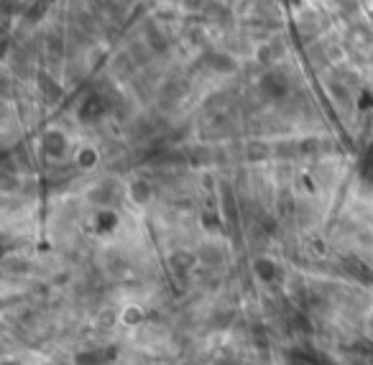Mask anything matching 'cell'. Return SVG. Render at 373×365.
<instances>
[{
    "label": "cell",
    "instance_id": "8992f818",
    "mask_svg": "<svg viewBox=\"0 0 373 365\" xmlns=\"http://www.w3.org/2000/svg\"><path fill=\"white\" fill-rule=\"evenodd\" d=\"M210 67L215 72H220V74H230V72L238 69V64H235V59H233L230 54H210Z\"/></svg>",
    "mask_w": 373,
    "mask_h": 365
},
{
    "label": "cell",
    "instance_id": "52a82bcc",
    "mask_svg": "<svg viewBox=\"0 0 373 365\" xmlns=\"http://www.w3.org/2000/svg\"><path fill=\"white\" fill-rule=\"evenodd\" d=\"M31 263L26 258H21V255H6V260H3V271L6 274H29Z\"/></svg>",
    "mask_w": 373,
    "mask_h": 365
},
{
    "label": "cell",
    "instance_id": "5bb4252c",
    "mask_svg": "<svg viewBox=\"0 0 373 365\" xmlns=\"http://www.w3.org/2000/svg\"><path fill=\"white\" fill-rule=\"evenodd\" d=\"M46 44H49V51H51L54 56H59V54L64 51V41L59 39L57 34H49V36H46Z\"/></svg>",
    "mask_w": 373,
    "mask_h": 365
},
{
    "label": "cell",
    "instance_id": "ba28073f",
    "mask_svg": "<svg viewBox=\"0 0 373 365\" xmlns=\"http://www.w3.org/2000/svg\"><path fill=\"white\" fill-rule=\"evenodd\" d=\"M146 46L151 51H156V54L166 49V39H164L162 31H159L156 26H148V31H146Z\"/></svg>",
    "mask_w": 373,
    "mask_h": 365
},
{
    "label": "cell",
    "instance_id": "9a60e30c",
    "mask_svg": "<svg viewBox=\"0 0 373 365\" xmlns=\"http://www.w3.org/2000/svg\"><path fill=\"white\" fill-rule=\"evenodd\" d=\"M338 6L343 11H348V13H355L358 11V0H338Z\"/></svg>",
    "mask_w": 373,
    "mask_h": 365
},
{
    "label": "cell",
    "instance_id": "5b68a950",
    "mask_svg": "<svg viewBox=\"0 0 373 365\" xmlns=\"http://www.w3.org/2000/svg\"><path fill=\"white\" fill-rule=\"evenodd\" d=\"M115 194H118V192H115V187L110 182H105V184H98V187H95V190H90V202H95V204H110L115 199Z\"/></svg>",
    "mask_w": 373,
    "mask_h": 365
},
{
    "label": "cell",
    "instance_id": "6da1fadb",
    "mask_svg": "<svg viewBox=\"0 0 373 365\" xmlns=\"http://www.w3.org/2000/svg\"><path fill=\"white\" fill-rule=\"evenodd\" d=\"M261 92L266 95L268 100H282L289 92V82L282 72H266L261 77Z\"/></svg>",
    "mask_w": 373,
    "mask_h": 365
},
{
    "label": "cell",
    "instance_id": "7a4b0ae2",
    "mask_svg": "<svg viewBox=\"0 0 373 365\" xmlns=\"http://www.w3.org/2000/svg\"><path fill=\"white\" fill-rule=\"evenodd\" d=\"M41 148L49 159H62L67 154V135L62 131H46L41 138Z\"/></svg>",
    "mask_w": 373,
    "mask_h": 365
},
{
    "label": "cell",
    "instance_id": "9c48e42d",
    "mask_svg": "<svg viewBox=\"0 0 373 365\" xmlns=\"http://www.w3.org/2000/svg\"><path fill=\"white\" fill-rule=\"evenodd\" d=\"M248 159H251V161H263V159H266L268 156V146L266 143H248Z\"/></svg>",
    "mask_w": 373,
    "mask_h": 365
},
{
    "label": "cell",
    "instance_id": "e0dca14e",
    "mask_svg": "<svg viewBox=\"0 0 373 365\" xmlns=\"http://www.w3.org/2000/svg\"><path fill=\"white\" fill-rule=\"evenodd\" d=\"M100 3H103V6H115L118 0H100Z\"/></svg>",
    "mask_w": 373,
    "mask_h": 365
},
{
    "label": "cell",
    "instance_id": "4fadbf2b",
    "mask_svg": "<svg viewBox=\"0 0 373 365\" xmlns=\"http://www.w3.org/2000/svg\"><path fill=\"white\" fill-rule=\"evenodd\" d=\"M256 271H259V276L261 279H271L274 276V271H276V266L271 263V260H256Z\"/></svg>",
    "mask_w": 373,
    "mask_h": 365
},
{
    "label": "cell",
    "instance_id": "3957f363",
    "mask_svg": "<svg viewBox=\"0 0 373 365\" xmlns=\"http://www.w3.org/2000/svg\"><path fill=\"white\" fill-rule=\"evenodd\" d=\"M225 258H228V253H225V248L220 246V243H204V246L199 248V253H197V260H202L207 268L223 266V263H225Z\"/></svg>",
    "mask_w": 373,
    "mask_h": 365
},
{
    "label": "cell",
    "instance_id": "2e32d148",
    "mask_svg": "<svg viewBox=\"0 0 373 365\" xmlns=\"http://www.w3.org/2000/svg\"><path fill=\"white\" fill-rule=\"evenodd\" d=\"M202 6L204 0H182V8H187V11H199Z\"/></svg>",
    "mask_w": 373,
    "mask_h": 365
},
{
    "label": "cell",
    "instance_id": "8fae6325",
    "mask_svg": "<svg viewBox=\"0 0 373 365\" xmlns=\"http://www.w3.org/2000/svg\"><path fill=\"white\" fill-rule=\"evenodd\" d=\"M195 260H197V255H190V253L176 251L174 255H171V263H174V266H182V268H192L195 266Z\"/></svg>",
    "mask_w": 373,
    "mask_h": 365
},
{
    "label": "cell",
    "instance_id": "30bf717a",
    "mask_svg": "<svg viewBox=\"0 0 373 365\" xmlns=\"http://www.w3.org/2000/svg\"><path fill=\"white\" fill-rule=\"evenodd\" d=\"M77 164H79L82 168L95 166V164H98V154H95L92 148H85V151H79V154H77Z\"/></svg>",
    "mask_w": 373,
    "mask_h": 365
},
{
    "label": "cell",
    "instance_id": "7c38bea8",
    "mask_svg": "<svg viewBox=\"0 0 373 365\" xmlns=\"http://www.w3.org/2000/svg\"><path fill=\"white\" fill-rule=\"evenodd\" d=\"M256 54H259L261 64H271L276 59V51H274V46H271V44H263V46H259V51H256Z\"/></svg>",
    "mask_w": 373,
    "mask_h": 365
},
{
    "label": "cell",
    "instance_id": "277c9868",
    "mask_svg": "<svg viewBox=\"0 0 373 365\" xmlns=\"http://www.w3.org/2000/svg\"><path fill=\"white\" fill-rule=\"evenodd\" d=\"M151 194H154V190H151V184L143 182V179H136V182H131V187H128V197H131L136 204H146L148 199H151Z\"/></svg>",
    "mask_w": 373,
    "mask_h": 365
}]
</instances>
